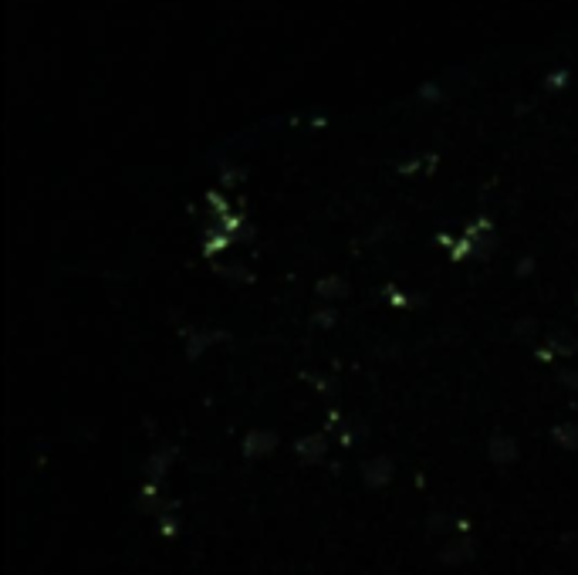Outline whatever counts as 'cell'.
I'll list each match as a JSON object with an SVG mask.
<instances>
[{
	"label": "cell",
	"mask_w": 578,
	"mask_h": 575,
	"mask_svg": "<svg viewBox=\"0 0 578 575\" xmlns=\"http://www.w3.org/2000/svg\"><path fill=\"white\" fill-rule=\"evenodd\" d=\"M257 447H274V437L264 433V440H247V450H251V454H257Z\"/></svg>",
	"instance_id": "1"
}]
</instances>
